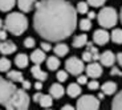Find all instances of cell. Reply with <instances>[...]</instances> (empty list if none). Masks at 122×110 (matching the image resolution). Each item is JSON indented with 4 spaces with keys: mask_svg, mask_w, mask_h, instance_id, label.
I'll return each instance as SVG.
<instances>
[{
    "mask_svg": "<svg viewBox=\"0 0 122 110\" xmlns=\"http://www.w3.org/2000/svg\"><path fill=\"white\" fill-rule=\"evenodd\" d=\"M33 27L46 41H62L77 27V11L66 0H41L36 3Z\"/></svg>",
    "mask_w": 122,
    "mask_h": 110,
    "instance_id": "cell-1",
    "label": "cell"
},
{
    "mask_svg": "<svg viewBox=\"0 0 122 110\" xmlns=\"http://www.w3.org/2000/svg\"><path fill=\"white\" fill-rule=\"evenodd\" d=\"M4 28L9 33L19 36V35L24 33L28 28V19L20 12H12L7 15L4 20Z\"/></svg>",
    "mask_w": 122,
    "mask_h": 110,
    "instance_id": "cell-2",
    "label": "cell"
},
{
    "mask_svg": "<svg viewBox=\"0 0 122 110\" xmlns=\"http://www.w3.org/2000/svg\"><path fill=\"white\" fill-rule=\"evenodd\" d=\"M7 110H27L29 106V95L24 89H16V92L5 105Z\"/></svg>",
    "mask_w": 122,
    "mask_h": 110,
    "instance_id": "cell-3",
    "label": "cell"
},
{
    "mask_svg": "<svg viewBox=\"0 0 122 110\" xmlns=\"http://www.w3.org/2000/svg\"><path fill=\"white\" fill-rule=\"evenodd\" d=\"M98 19V24L102 28H113L114 25L118 21V15H117V11L112 7H105L98 12L97 15Z\"/></svg>",
    "mask_w": 122,
    "mask_h": 110,
    "instance_id": "cell-4",
    "label": "cell"
},
{
    "mask_svg": "<svg viewBox=\"0 0 122 110\" xmlns=\"http://www.w3.org/2000/svg\"><path fill=\"white\" fill-rule=\"evenodd\" d=\"M16 92L15 82L9 81L8 78L0 77V105H5L11 100L13 93Z\"/></svg>",
    "mask_w": 122,
    "mask_h": 110,
    "instance_id": "cell-5",
    "label": "cell"
},
{
    "mask_svg": "<svg viewBox=\"0 0 122 110\" xmlns=\"http://www.w3.org/2000/svg\"><path fill=\"white\" fill-rule=\"evenodd\" d=\"M77 110H98L100 109V100L92 94L82 95L77 101Z\"/></svg>",
    "mask_w": 122,
    "mask_h": 110,
    "instance_id": "cell-6",
    "label": "cell"
},
{
    "mask_svg": "<svg viewBox=\"0 0 122 110\" xmlns=\"http://www.w3.org/2000/svg\"><path fill=\"white\" fill-rule=\"evenodd\" d=\"M65 68H66L68 73L73 74V76H80L85 69V65H84L82 60H80L77 57H70L65 62Z\"/></svg>",
    "mask_w": 122,
    "mask_h": 110,
    "instance_id": "cell-7",
    "label": "cell"
},
{
    "mask_svg": "<svg viewBox=\"0 0 122 110\" xmlns=\"http://www.w3.org/2000/svg\"><path fill=\"white\" fill-rule=\"evenodd\" d=\"M86 69V76L88 77H92L93 80H96V78H98V77L102 74V65L101 64H98V62H89L88 64V66L85 68Z\"/></svg>",
    "mask_w": 122,
    "mask_h": 110,
    "instance_id": "cell-8",
    "label": "cell"
},
{
    "mask_svg": "<svg viewBox=\"0 0 122 110\" xmlns=\"http://www.w3.org/2000/svg\"><path fill=\"white\" fill-rule=\"evenodd\" d=\"M116 60V55L112 50H105L104 53L100 55V64L102 66H113Z\"/></svg>",
    "mask_w": 122,
    "mask_h": 110,
    "instance_id": "cell-9",
    "label": "cell"
},
{
    "mask_svg": "<svg viewBox=\"0 0 122 110\" xmlns=\"http://www.w3.org/2000/svg\"><path fill=\"white\" fill-rule=\"evenodd\" d=\"M110 40V35L107 33L105 29H97V31L93 33V41H94L97 45H105Z\"/></svg>",
    "mask_w": 122,
    "mask_h": 110,
    "instance_id": "cell-10",
    "label": "cell"
},
{
    "mask_svg": "<svg viewBox=\"0 0 122 110\" xmlns=\"http://www.w3.org/2000/svg\"><path fill=\"white\" fill-rule=\"evenodd\" d=\"M15 52H16V45L13 41H9V40L0 41V53L1 55H11V53Z\"/></svg>",
    "mask_w": 122,
    "mask_h": 110,
    "instance_id": "cell-11",
    "label": "cell"
},
{
    "mask_svg": "<svg viewBox=\"0 0 122 110\" xmlns=\"http://www.w3.org/2000/svg\"><path fill=\"white\" fill-rule=\"evenodd\" d=\"M45 60H46L45 52L41 50V49H36V50H33L32 55H30V61L33 62L35 65H40L41 62L45 61Z\"/></svg>",
    "mask_w": 122,
    "mask_h": 110,
    "instance_id": "cell-12",
    "label": "cell"
},
{
    "mask_svg": "<svg viewBox=\"0 0 122 110\" xmlns=\"http://www.w3.org/2000/svg\"><path fill=\"white\" fill-rule=\"evenodd\" d=\"M30 73H32V76L35 77V78L37 80V81H45L46 78H48V74H46V72L41 70V66H39V65H35V66H32V69H30Z\"/></svg>",
    "mask_w": 122,
    "mask_h": 110,
    "instance_id": "cell-13",
    "label": "cell"
},
{
    "mask_svg": "<svg viewBox=\"0 0 122 110\" xmlns=\"http://www.w3.org/2000/svg\"><path fill=\"white\" fill-rule=\"evenodd\" d=\"M16 1H17L20 11H23V12H29L37 3V0H16Z\"/></svg>",
    "mask_w": 122,
    "mask_h": 110,
    "instance_id": "cell-14",
    "label": "cell"
},
{
    "mask_svg": "<svg viewBox=\"0 0 122 110\" xmlns=\"http://www.w3.org/2000/svg\"><path fill=\"white\" fill-rule=\"evenodd\" d=\"M64 93L65 90L62 88V85H60V84H53L49 88V94L52 95V98H61L64 95Z\"/></svg>",
    "mask_w": 122,
    "mask_h": 110,
    "instance_id": "cell-15",
    "label": "cell"
},
{
    "mask_svg": "<svg viewBox=\"0 0 122 110\" xmlns=\"http://www.w3.org/2000/svg\"><path fill=\"white\" fill-rule=\"evenodd\" d=\"M15 64H16L17 68L24 69V68H27L28 64H29V57H28L25 53H19V55L16 56V58H15Z\"/></svg>",
    "mask_w": 122,
    "mask_h": 110,
    "instance_id": "cell-16",
    "label": "cell"
},
{
    "mask_svg": "<svg viewBox=\"0 0 122 110\" xmlns=\"http://www.w3.org/2000/svg\"><path fill=\"white\" fill-rule=\"evenodd\" d=\"M101 89H102V93L104 94L112 95L117 92V84L113 82V81H107V82H105L104 85L101 86Z\"/></svg>",
    "mask_w": 122,
    "mask_h": 110,
    "instance_id": "cell-17",
    "label": "cell"
},
{
    "mask_svg": "<svg viewBox=\"0 0 122 110\" xmlns=\"http://www.w3.org/2000/svg\"><path fill=\"white\" fill-rule=\"evenodd\" d=\"M66 93H68L69 97L76 98V97H78V95L81 94V88H80L78 84H74V82L69 84V86L66 88Z\"/></svg>",
    "mask_w": 122,
    "mask_h": 110,
    "instance_id": "cell-18",
    "label": "cell"
},
{
    "mask_svg": "<svg viewBox=\"0 0 122 110\" xmlns=\"http://www.w3.org/2000/svg\"><path fill=\"white\" fill-rule=\"evenodd\" d=\"M86 43H88V36L82 33V35H77V36L74 37L72 45H73L74 48H82V46L86 45Z\"/></svg>",
    "mask_w": 122,
    "mask_h": 110,
    "instance_id": "cell-19",
    "label": "cell"
},
{
    "mask_svg": "<svg viewBox=\"0 0 122 110\" xmlns=\"http://www.w3.org/2000/svg\"><path fill=\"white\" fill-rule=\"evenodd\" d=\"M46 66H48L49 70H57L58 66H60V60H58L57 56H51V57L46 58Z\"/></svg>",
    "mask_w": 122,
    "mask_h": 110,
    "instance_id": "cell-20",
    "label": "cell"
},
{
    "mask_svg": "<svg viewBox=\"0 0 122 110\" xmlns=\"http://www.w3.org/2000/svg\"><path fill=\"white\" fill-rule=\"evenodd\" d=\"M55 55L58 56V57H62V56H66L68 52H69V46L66 44H62V43H58L57 45L55 46Z\"/></svg>",
    "mask_w": 122,
    "mask_h": 110,
    "instance_id": "cell-21",
    "label": "cell"
},
{
    "mask_svg": "<svg viewBox=\"0 0 122 110\" xmlns=\"http://www.w3.org/2000/svg\"><path fill=\"white\" fill-rule=\"evenodd\" d=\"M7 78L12 82H23V73L19 70H8V74H7Z\"/></svg>",
    "mask_w": 122,
    "mask_h": 110,
    "instance_id": "cell-22",
    "label": "cell"
},
{
    "mask_svg": "<svg viewBox=\"0 0 122 110\" xmlns=\"http://www.w3.org/2000/svg\"><path fill=\"white\" fill-rule=\"evenodd\" d=\"M39 104L41 107H44V109H48V107H51L53 105V98L51 94H44L41 95V98L39 100Z\"/></svg>",
    "mask_w": 122,
    "mask_h": 110,
    "instance_id": "cell-23",
    "label": "cell"
},
{
    "mask_svg": "<svg viewBox=\"0 0 122 110\" xmlns=\"http://www.w3.org/2000/svg\"><path fill=\"white\" fill-rule=\"evenodd\" d=\"M16 0H0V11L3 12H8L15 7Z\"/></svg>",
    "mask_w": 122,
    "mask_h": 110,
    "instance_id": "cell-24",
    "label": "cell"
},
{
    "mask_svg": "<svg viewBox=\"0 0 122 110\" xmlns=\"http://www.w3.org/2000/svg\"><path fill=\"white\" fill-rule=\"evenodd\" d=\"M110 39L116 44H122V29H119V28L113 29V32L110 33Z\"/></svg>",
    "mask_w": 122,
    "mask_h": 110,
    "instance_id": "cell-25",
    "label": "cell"
},
{
    "mask_svg": "<svg viewBox=\"0 0 122 110\" xmlns=\"http://www.w3.org/2000/svg\"><path fill=\"white\" fill-rule=\"evenodd\" d=\"M112 110H122V90L116 95L112 104Z\"/></svg>",
    "mask_w": 122,
    "mask_h": 110,
    "instance_id": "cell-26",
    "label": "cell"
},
{
    "mask_svg": "<svg viewBox=\"0 0 122 110\" xmlns=\"http://www.w3.org/2000/svg\"><path fill=\"white\" fill-rule=\"evenodd\" d=\"M86 50H89V52L92 53V56H93V61H97V60H100V53H98V49L96 48L94 45L92 43H86Z\"/></svg>",
    "mask_w": 122,
    "mask_h": 110,
    "instance_id": "cell-27",
    "label": "cell"
},
{
    "mask_svg": "<svg viewBox=\"0 0 122 110\" xmlns=\"http://www.w3.org/2000/svg\"><path fill=\"white\" fill-rule=\"evenodd\" d=\"M11 68V61L7 57L0 58V72H8Z\"/></svg>",
    "mask_w": 122,
    "mask_h": 110,
    "instance_id": "cell-28",
    "label": "cell"
},
{
    "mask_svg": "<svg viewBox=\"0 0 122 110\" xmlns=\"http://www.w3.org/2000/svg\"><path fill=\"white\" fill-rule=\"evenodd\" d=\"M80 28H81V31H89L92 28V20L89 19H82V20H80Z\"/></svg>",
    "mask_w": 122,
    "mask_h": 110,
    "instance_id": "cell-29",
    "label": "cell"
},
{
    "mask_svg": "<svg viewBox=\"0 0 122 110\" xmlns=\"http://www.w3.org/2000/svg\"><path fill=\"white\" fill-rule=\"evenodd\" d=\"M88 3H86V1H80V3L78 4H77V8H76V11H77V12H78V13H82V15H84V13H88L89 12V11H88Z\"/></svg>",
    "mask_w": 122,
    "mask_h": 110,
    "instance_id": "cell-30",
    "label": "cell"
},
{
    "mask_svg": "<svg viewBox=\"0 0 122 110\" xmlns=\"http://www.w3.org/2000/svg\"><path fill=\"white\" fill-rule=\"evenodd\" d=\"M105 1H106V0H86L88 5H92V7H94V8H97V7H102L105 4Z\"/></svg>",
    "mask_w": 122,
    "mask_h": 110,
    "instance_id": "cell-31",
    "label": "cell"
},
{
    "mask_svg": "<svg viewBox=\"0 0 122 110\" xmlns=\"http://www.w3.org/2000/svg\"><path fill=\"white\" fill-rule=\"evenodd\" d=\"M57 80L60 82H65L68 80V72L66 70H58L57 72Z\"/></svg>",
    "mask_w": 122,
    "mask_h": 110,
    "instance_id": "cell-32",
    "label": "cell"
},
{
    "mask_svg": "<svg viewBox=\"0 0 122 110\" xmlns=\"http://www.w3.org/2000/svg\"><path fill=\"white\" fill-rule=\"evenodd\" d=\"M35 44H36V41H35V39H32V37H27V39L24 40V46L25 48H33Z\"/></svg>",
    "mask_w": 122,
    "mask_h": 110,
    "instance_id": "cell-33",
    "label": "cell"
},
{
    "mask_svg": "<svg viewBox=\"0 0 122 110\" xmlns=\"http://www.w3.org/2000/svg\"><path fill=\"white\" fill-rule=\"evenodd\" d=\"M82 61H85V62L93 61V56H92V53L89 52V50H85V52L82 53Z\"/></svg>",
    "mask_w": 122,
    "mask_h": 110,
    "instance_id": "cell-34",
    "label": "cell"
},
{
    "mask_svg": "<svg viewBox=\"0 0 122 110\" xmlns=\"http://www.w3.org/2000/svg\"><path fill=\"white\" fill-rule=\"evenodd\" d=\"M88 88L90 89V90H97V89L100 88V84H98L97 80H93V81L88 82Z\"/></svg>",
    "mask_w": 122,
    "mask_h": 110,
    "instance_id": "cell-35",
    "label": "cell"
},
{
    "mask_svg": "<svg viewBox=\"0 0 122 110\" xmlns=\"http://www.w3.org/2000/svg\"><path fill=\"white\" fill-rule=\"evenodd\" d=\"M77 84H78V85H85V84H88V76L80 74V76L77 77Z\"/></svg>",
    "mask_w": 122,
    "mask_h": 110,
    "instance_id": "cell-36",
    "label": "cell"
},
{
    "mask_svg": "<svg viewBox=\"0 0 122 110\" xmlns=\"http://www.w3.org/2000/svg\"><path fill=\"white\" fill-rule=\"evenodd\" d=\"M110 74L112 76H122V70H119L117 66H112V70H110Z\"/></svg>",
    "mask_w": 122,
    "mask_h": 110,
    "instance_id": "cell-37",
    "label": "cell"
},
{
    "mask_svg": "<svg viewBox=\"0 0 122 110\" xmlns=\"http://www.w3.org/2000/svg\"><path fill=\"white\" fill-rule=\"evenodd\" d=\"M51 49H52V45H51V44L49 43H41V50H44V52H49V50H51Z\"/></svg>",
    "mask_w": 122,
    "mask_h": 110,
    "instance_id": "cell-38",
    "label": "cell"
},
{
    "mask_svg": "<svg viewBox=\"0 0 122 110\" xmlns=\"http://www.w3.org/2000/svg\"><path fill=\"white\" fill-rule=\"evenodd\" d=\"M5 40H7V31L0 29V41H5Z\"/></svg>",
    "mask_w": 122,
    "mask_h": 110,
    "instance_id": "cell-39",
    "label": "cell"
},
{
    "mask_svg": "<svg viewBox=\"0 0 122 110\" xmlns=\"http://www.w3.org/2000/svg\"><path fill=\"white\" fill-rule=\"evenodd\" d=\"M21 86H23V89L24 90H28V89H30V82L29 81H25V80H23V82H21Z\"/></svg>",
    "mask_w": 122,
    "mask_h": 110,
    "instance_id": "cell-40",
    "label": "cell"
},
{
    "mask_svg": "<svg viewBox=\"0 0 122 110\" xmlns=\"http://www.w3.org/2000/svg\"><path fill=\"white\" fill-rule=\"evenodd\" d=\"M35 89H36V90H41V89H43V82H41V81H37V82L35 84Z\"/></svg>",
    "mask_w": 122,
    "mask_h": 110,
    "instance_id": "cell-41",
    "label": "cell"
},
{
    "mask_svg": "<svg viewBox=\"0 0 122 110\" xmlns=\"http://www.w3.org/2000/svg\"><path fill=\"white\" fill-rule=\"evenodd\" d=\"M116 58H117V61H118L119 66L122 68V53H118V55L116 56Z\"/></svg>",
    "mask_w": 122,
    "mask_h": 110,
    "instance_id": "cell-42",
    "label": "cell"
},
{
    "mask_svg": "<svg viewBox=\"0 0 122 110\" xmlns=\"http://www.w3.org/2000/svg\"><path fill=\"white\" fill-rule=\"evenodd\" d=\"M41 95H43L41 93H36V94L33 95V101H35V102H39V100L41 98Z\"/></svg>",
    "mask_w": 122,
    "mask_h": 110,
    "instance_id": "cell-43",
    "label": "cell"
},
{
    "mask_svg": "<svg viewBox=\"0 0 122 110\" xmlns=\"http://www.w3.org/2000/svg\"><path fill=\"white\" fill-rule=\"evenodd\" d=\"M94 17H96V13L93 12V11H90V12H88V19H89V20H93Z\"/></svg>",
    "mask_w": 122,
    "mask_h": 110,
    "instance_id": "cell-44",
    "label": "cell"
},
{
    "mask_svg": "<svg viewBox=\"0 0 122 110\" xmlns=\"http://www.w3.org/2000/svg\"><path fill=\"white\" fill-rule=\"evenodd\" d=\"M61 110H74V107L72 105H65V106L61 107Z\"/></svg>",
    "mask_w": 122,
    "mask_h": 110,
    "instance_id": "cell-45",
    "label": "cell"
},
{
    "mask_svg": "<svg viewBox=\"0 0 122 110\" xmlns=\"http://www.w3.org/2000/svg\"><path fill=\"white\" fill-rule=\"evenodd\" d=\"M104 97H105V94H104V93H102V92H101L100 94H98V97H97V98H98V100H102V98H104Z\"/></svg>",
    "mask_w": 122,
    "mask_h": 110,
    "instance_id": "cell-46",
    "label": "cell"
},
{
    "mask_svg": "<svg viewBox=\"0 0 122 110\" xmlns=\"http://www.w3.org/2000/svg\"><path fill=\"white\" fill-rule=\"evenodd\" d=\"M3 27H4V21L0 19V29H3Z\"/></svg>",
    "mask_w": 122,
    "mask_h": 110,
    "instance_id": "cell-47",
    "label": "cell"
},
{
    "mask_svg": "<svg viewBox=\"0 0 122 110\" xmlns=\"http://www.w3.org/2000/svg\"><path fill=\"white\" fill-rule=\"evenodd\" d=\"M119 19H121V23H122V8H121V15H119Z\"/></svg>",
    "mask_w": 122,
    "mask_h": 110,
    "instance_id": "cell-48",
    "label": "cell"
},
{
    "mask_svg": "<svg viewBox=\"0 0 122 110\" xmlns=\"http://www.w3.org/2000/svg\"><path fill=\"white\" fill-rule=\"evenodd\" d=\"M45 110H52V109H45Z\"/></svg>",
    "mask_w": 122,
    "mask_h": 110,
    "instance_id": "cell-49",
    "label": "cell"
}]
</instances>
